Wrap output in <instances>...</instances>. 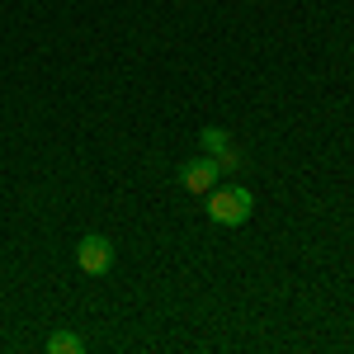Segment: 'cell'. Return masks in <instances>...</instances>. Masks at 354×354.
I'll return each instance as SVG.
<instances>
[{
  "mask_svg": "<svg viewBox=\"0 0 354 354\" xmlns=\"http://www.w3.org/2000/svg\"><path fill=\"white\" fill-rule=\"evenodd\" d=\"M76 265L85 274H109L113 270V241L100 236V232H90L85 241H76Z\"/></svg>",
  "mask_w": 354,
  "mask_h": 354,
  "instance_id": "obj_2",
  "label": "cell"
},
{
  "mask_svg": "<svg viewBox=\"0 0 354 354\" xmlns=\"http://www.w3.org/2000/svg\"><path fill=\"white\" fill-rule=\"evenodd\" d=\"M43 350L48 354H85V335H76V330H53Z\"/></svg>",
  "mask_w": 354,
  "mask_h": 354,
  "instance_id": "obj_5",
  "label": "cell"
},
{
  "mask_svg": "<svg viewBox=\"0 0 354 354\" xmlns=\"http://www.w3.org/2000/svg\"><path fill=\"white\" fill-rule=\"evenodd\" d=\"M250 213H255V194L245 185H213L208 189V218L218 227H241Z\"/></svg>",
  "mask_w": 354,
  "mask_h": 354,
  "instance_id": "obj_1",
  "label": "cell"
},
{
  "mask_svg": "<svg viewBox=\"0 0 354 354\" xmlns=\"http://www.w3.org/2000/svg\"><path fill=\"white\" fill-rule=\"evenodd\" d=\"M175 180H180L189 194H208L222 180V170H218V161H213V156H194V161H185L180 170H175Z\"/></svg>",
  "mask_w": 354,
  "mask_h": 354,
  "instance_id": "obj_3",
  "label": "cell"
},
{
  "mask_svg": "<svg viewBox=\"0 0 354 354\" xmlns=\"http://www.w3.org/2000/svg\"><path fill=\"white\" fill-rule=\"evenodd\" d=\"M198 137H203V156H213V161H218V170H227V175H232V170H241V165H245V156L236 151V142L222 133V128H203Z\"/></svg>",
  "mask_w": 354,
  "mask_h": 354,
  "instance_id": "obj_4",
  "label": "cell"
}]
</instances>
